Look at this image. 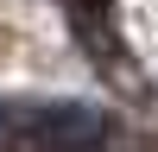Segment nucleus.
Masks as SVG:
<instances>
[{
  "label": "nucleus",
  "instance_id": "f257e3e1",
  "mask_svg": "<svg viewBox=\"0 0 158 152\" xmlns=\"http://www.w3.org/2000/svg\"><path fill=\"white\" fill-rule=\"evenodd\" d=\"M13 127L38 152H89L101 139V108H82V101H38L25 114L6 108V139H13Z\"/></svg>",
  "mask_w": 158,
  "mask_h": 152
},
{
  "label": "nucleus",
  "instance_id": "f03ea898",
  "mask_svg": "<svg viewBox=\"0 0 158 152\" xmlns=\"http://www.w3.org/2000/svg\"><path fill=\"white\" fill-rule=\"evenodd\" d=\"M0 139H6V108H0Z\"/></svg>",
  "mask_w": 158,
  "mask_h": 152
}]
</instances>
